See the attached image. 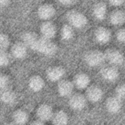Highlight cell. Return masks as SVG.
Listing matches in <instances>:
<instances>
[{
	"label": "cell",
	"instance_id": "9c48e42d",
	"mask_svg": "<svg viewBox=\"0 0 125 125\" xmlns=\"http://www.w3.org/2000/svg\"><path fill=\"white\" fill-rule=\"evenodd\" d=\"M40 30L41 36L51 40L53 39L56 34V25L50 21H44L41 24Z\"/></svg>",
	"mask_w": 125,
	"mask_h": 125
},
{
	"label": "cell",
	"instance_id": "cb8c5ba5",
	"mask_svg": "<svg viewBox=\"0 0 125 125\" xmlns=\"http://www.w3.org/2000/svg\"><path fill=\"white\" fill-rule=\"evenodd\" d=\"M11 61V56L7 51H0V67L7 66Z\"/></svg>",
	"mask_w": 125,
	"mask_h": 125
},
{
	"label": "cell",
	"instance_id": "7402d4cb",
	"mask_svg": "<svg viewBox=\"0 0 125 125\" xmlns=\"http://www.w3.org/2000/svg\"><path fill=\"white\" fill-rule=\"evenodd\" d=\"M125 12L121 10H116L113 11L110 15V21L113 25L120 26L125 23Z\"/></svg>",
	"mask_w": 125,
	"mask_h": 125
},
{
	"label": "cell",
	"instance_id": "4316f807",
	"mask_svg": "<svg viewBox=\"0 0 125 125\" xmlns=\"http://www.w3.org/2000/svg\"><path fill=\"white\" fill-rule=\"evenodd\" d=\"M9 85H10L9 77L5 74L0 73V89L8 87Z\"/></svg>",
	"mask_w": 125,
	"mask_h": 125
},
{
	"label": "cell",
	"instance_id": "30bf717a",
	"mask_svg": "<svg viewBox=\"0 0 125 125\" xmlns=\"http://www.w3.org/2000/svg\"><path fill=\"white\" fill-rule=\"evenodd\" d=\"M100 75L107 81H115L119 77V70L116 66L108 65L103 67L100 70Z\"/></svg>",
	"mask_w": 125,
	"mask_h": 125
},
{
	"label": "cell",
	"instance_id": "52a82bcc",
	"mask_svg": "<svg viewBox=\"0 0 125 125\" xmlns=\"http://www.w3.org/2000/svg\"><path fill=\"white\" fill-rule=\"evenodd\" d=\"M103 96V92L102 89L97 85H92L89 86L86 91V98L87 100L92 103L99 102Z\"/></svg>",
	"mask_w": 125,
	"mask_h": 125
},
{
	"label": "cell",
	"instance_id": "5bb4252c",
	"mask_svg": "<svg viewBox=\"0 0 125 125\" xmlns=\"http://www.w3.org/2000/svg\"><path fill=\"white\" fill-rule=\"evenodd\" d=\"M0 100L7 105H12L16 101V94L10 86L0 89Z\"/></svg>",
	"mask_w": 125,
	"mask_h": 125
},
{
	"label": "cell",
	"instance_id": "e0dca14e",
	"mask_svg": "<svg viewBox=\"0 0 125 125\" xmlns=\"http://www.w3.org/2000/svg\"><path fill=\"white\" fill-rule=\"evenodd\" d=\"M90 83L89 76L83 73H80L77 74L73 79V84L76 88L79 89H83L89 86Z\"/></svg>",
	"mask_w": 125,
	"mask_h": 125
},
{
	"label": "cell",
	"instance_id": "d4e9b609",
	"mask_svg": "<svg viewBox=\"0 0 125 125\" xmlns=\"http://www.w3.org/2000/svg\"><path fill=\"white\" fill-rule=\"evenodd\" d=\"M10 40L5 34H0V51H7L10 46Z\"/></svg>",
	"mask_w": 125,
	"mask_h": 125
},
{
	"label": "cell",
	"instance_id": "ffe728a7",
	"mask_svg": "<svg viewBox=\"0 0 125 125\" xmlns=\"http://www.w3.org/2000/svg\"><path fill=\"white\" fill-rule=\"evenodd\" d=\"M106 12H107V6L103 1H100L94 6L93 15L97 19L100 21H103L105 18Z\"/></svg>",
	"mask_w": 125,
	"mask_h": 125
},
{
	"label": "cell",
	"instance_id": "277c9868",
	"mask_svg": "<svg viewBox=\"0 0 125 125\" xmlns=\"http://www.w3.org/2000/svg\"><path fill=\"white\" fill-rule=\"evenodd\" d=\"M68 103L70 107L73 110L81 111L86 107L87 103V100L85 95L80 93H75V94H72L69 97Z\"/></svg>",
	"mask_w": 125,
	"mask_h": 125
},
{
	"label": "cell",
	"instance_id": "ba28073f",
	"mask_svg": "<svg viewBox=\"0 0 125 125\" xmlns=\"http://www.w3.org/2000/svg\"><path fill=\"white\" fill-rule=\"evenodd\" d=\"M56 14L54 7L51 4H43L39 7L37 10L38 17L44 21H48L52 18Z\"/></svg>",
	"mask_w": 125,
	"mask_h": 125
},
{
	"label": "cell",
	"instance_id": "44dd1931",
	"mask_svg": "<svg viewBox=\"0 0 125 125\" xmlns=\"http://www.w3.org/2000/svg\"><path fill=\"white\" fill-rule=\"evenodd\" d=\"M12 120L16 125H25L29 121V114L23 110H17L12 114Z\"/></svg>",
	"mask_w": 125,
	"mask_h": 125
},
{
	"label": "cell",
	"instance_id": "f546056e",
	"mask_svg": "<svg viewBox=\"0 0 125 125\" xmlns=\"http://www.w3.org/2000/svg\"><path fill=\"white\" fill-rule=\"evenodd\" d=\"M108 1H109L110 4L114 7L121 6L125 2V0H108Z\"/></svg>",
	"mask_w": 125,
	"mask_h": 125
},
{
	"label": "cell",
	"instance_id": "6da1fadb",
	"mask_svg": "<svg viewBox=\"0 0 125 125\" xmlns=\"http://www.w3.org/2000/svg\"><path fill=\"white\" fill-rule=\"evenodd\" d=\"M23 42L28 48L43 54L46 56H53L58 51L57 45L51 40L39 36L33 31H24L21 35Z\"/></svg>",
	"mask_w": 125,
	"mask_h": 125
},
{
	"label": "cell",
	"instance_id": "d6986e66",
	"mask_svg": "<svg viewBox=\"0 0 125 125\" xmlns=\"http://www.w3.org/2000/svg\"><path fill=\"white\" fill-rule=\"evenodd\" d=\"M51 122L53 125H64L68 123V116L64 111H58L53 114L51 117Z\"/></svg>",
	"mask_w": 125,
	"mask_h": 125
},
{
	"label": "cell",
	"instance_id": "3957f363",
	"mask_svg": "<svg viewBox=\"0 0 125 125\" xmlns=\"http://www.w3.org/2000/svg\"><path fill=\"white\" fill-rule=\"evenodd\" d=\"M84 62L89 67H97L101 65L105 61V54L98 50H91L85 53L83 56Z\"/></svg>",
	"mask_w": 125,
	"mask_h": 125
},
{
	"label": "cell",
	"instance_id": "5b68a950",
	"mask_svg": "<svg viewBox=\"0 0 125 125\" xmlns=\"http://www.w3.org/2000/svg\"><path fill=\"white\" fill-rule=\"evenodd\" d=\"M105 59L111 65L120 66L124 63V56L118 50L115 48H109L105 53Z\"/></svg>",
	"mask_w": 125,
	"mask_h": 125
},
{
	"label": "cell",
	"instance_id": "2e32d148",
	"mask_svg": "<svg viewBox=\"0 0 125 125\" xmlns=\"http://www.w3.org/2000/svg\"><path fill=\"white\" fill-rule=\"evenodd\" d=\"M94 37L100 44H105L111 40V32L105 27H98L94 31Z\"/></svg>",
	"mask_w": 125,
	"mask_h": 125
},
{
	"label": "cell",
	"instance_id": "8992f818",
	"mask_svg": "<svg viewBox=\"0 0 125 125\" xmlns=\"http://www.w3.org/2000/svg\"><path fill=\"white\" fill-rule=\"evenodd\" d=\"M57 90L59 95L62 97H69L73 92L74 84L69 80L61 79L57 85Z\"/></svg>",
	"mask_w": 125,
	"mask_h": 125
},
{
	"label": "cell",
	"instance_id": "484cf974",
	"mask_svg": "<svg viewBox=\"0 0 125 125\" xmlns=\"http://www.w3.org/2000/svg\"><path fill=\"white\" fill-rule=\"evenodd\" d=\"M115 93L116 96L121 99L122 100H124L125 96V86L124 83L119 84L115 89Z\"/></svg>",
	"mask_w": 125,
	"mask_h": 125
},
{
	"label": "cell",
	"instance_id": "603a6c76",
	"mask_svg": "<svg viewBox=\"0 0 125 125\" xmlns=\"http://www.w3.org/2000/svg\"><path fill=\"white\" fill-rule=\"evenodd\" d=\"M74 36L73 27L70 24H64L61 29V37L64 40H70Z\"/></svg>",
	"mask_w": 125,
	"mask_h": 125
},
{
	"label": "cell",
	"instance_id": "7a4b0ae2",
	"mask_svg": "<svg viewBox=\"0 0 125 125\" xmlns=\"http://www.w3.org/2000/svg\"><path fill=\"white\" fill-rule=\"evenodd\" d=\"M66 19L72 27L76 29L83 28L88 23L86 16L83 13L75 10H69L66 13Z\"/></svg>",
	"mask_w": 125,
	"mask_h": 125
},
{
	"label": "cell",
	"instance_id": "4fadbf2b",
	"mask_svg": "<svg viewBox=\"0 0 125 125\" xmlns=\"http://www.w3.org/2000/svg\"><path fill=\"white\" fill-rule=\"evenodd\" d=\"M28 52V48L26 45L21 41L16 42L13 44V45L11 48V55L12 57L21 59L26 57Z\"/></svg>",
	"mask_w": 125,
	"mask_h": 125
},
{
	"label": "cell",
	"instance_id": "8fae6325",
	"mask_svg": "<svg viewBox=\"0 0 125 125\" xmlns=\"http://www.w3.org/2000/svg\"><path fill=\"white\" fill-rule=\"evenodd\" d=\"M122 101L123 100L117 97L116 95L108 97L105 102V107L107 111L112 114L119 113L122 108Z\"/></svg>",
	"mask_w": 125,
	"mask_h": 125
},
{
	"label": "cell",
	"instance_id": "f1b7e54d",
	"mask_svg": "<svg viewBox=\"0 0 125 125\" xmlns=\"http://www.w3.org/2000/svg\"><path fill=\"white\" fill-rule=\"evenodd\" d=\"M60 4L65 5V6H70L75 3L76 0H57Z\"/></svg>",
	"mask_w": 125,
	"mask_h": 125
},
{
	"label": "cell",
	"instance_id": "1f68e13d",
	"mask_svg": "<svg viewBox=\"0 0 125 125\" xmlns=\"http://www.w3.org/2000/svg\"><path fill=\"white\" fill-rule=\"evenodd\" d=\"M10 2V0H0V7H6Z\"/></svg>",
	"mask_w": 125,
	"mask_h": 125
},
{
	"label": "cell",
	"instance_id": "ac0fdd59",
	"mask_svg": "<svg viewBox=\"0 0 125 125\" xmlns=\"http://www.w3.org/2000/svg\"><path fill=\"white\" fill-rule=\"evenodd\" d=\"M28 84L29 89L31 91L34 92H38L44 88L45 81L43 78L40 75H33L29 78Z\"/></svg>",
	"mask_w": 125,
	"mask_h": 125
},
{
	"label": "cell",
	"instance_id": "7c38bea8",
	"mask_svg": "<svg viewBox=\"0 0 125 125\" xmlns=\"http://www.w3.org/2000/svg\"><path fill=\"white\" fill-rule=\"evenodd\" d=\"M65 75V70L61 66H53L49 67L46 71L47 78L52 81H58L62 79Z\"/></svg>",
	"mask_w": 125,
	"mask_h": 125
},
{
	"label": "cell",
	"instance_id": "4dcf8cb0",
	"mask_svg": "<svg viewBox=\"0 0 125 125\" xmlns=\"http://www.w3.org/2000/svg\"><path fill=\"white\" fill-rule=\"evenodd\" d=\"M45 124V122H43V121H42L41 119H35L34 121H33V122H31V125H44Z\"/></svg>",
	"mask_w": 125,
	"mask_h": 125
},
{
	"label": "cell",
	"instance_id": "9a60e30c",
	"mask_svg": "<svg viewBox=\"0 0 125 125\" xmlns=\"http://www.w3.org/2000/svg\"><path fill=\"white\" fill-rule=\"evenodd\" d=\"M53 111L51 106L47 104H42L40 105L36 111V114L38 119L43 122H48L51 119Z\"/></svg>",
	"mask_w": 125,
	"mask_h": 125
},
{
	"label": "cell",
	"instance_id": "83f0119b",
	"mask_svg": "<svg viewBox=\"0 0 125 125\" xmlns=\"http://www.w3.org/2000/svg\"><path fill=\"white\" fill-rule=\"evenodd\" d=\"M116 39L118 40L119 42H125V30L124 29H120L116 31Z\"/></svg>",
	"mask_w": 125,
	"mask_h": 125
}]
</instances>
